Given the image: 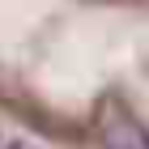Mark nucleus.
Returning a JSON list of instances; mask_svg holds the SVG:
<instances>
[{"instance_id": "f257e3e1", "label": "nucleus", "mask_w": 149, "mask_h": 149, "mask_svg": "<svg viewBox=\"0 0 149 149\" xmlns=\"http://www.w3.org/2000/svg\"><path fill=\"white\" fill-rule=\"evenodd\" d=\"M98 141L102 149H149V128L119 102H107L98 111Z\"/></svg>"}, {"instance_id": "f03ea898", "label": "nucleus", "mask_w": 149, "mask_h": 149, "mask_svg": "<svg viewBox=\"0 0 149 149\" xmlns=\"http://www.w3.org/2000/svg\"><path fill=\"white\" fill-rule=\"evenodd\" d=\"M4 149H38V145H30V141H9Z\"/></svg>"}, {"instance_id": "7ed1b4c3", "label": "nucleus", "mask_w": 149, "mask_h": 149, "mask_svg": "<svg viewBox=\"0 0 149 149\" xmlns=\"http://www.w3.org/2000/svg\"><path fill=\"white\" fill-rule=\"evenodd\" d=\"M0 149H4V145H0Z\"/></svg>"}]
</instances>
